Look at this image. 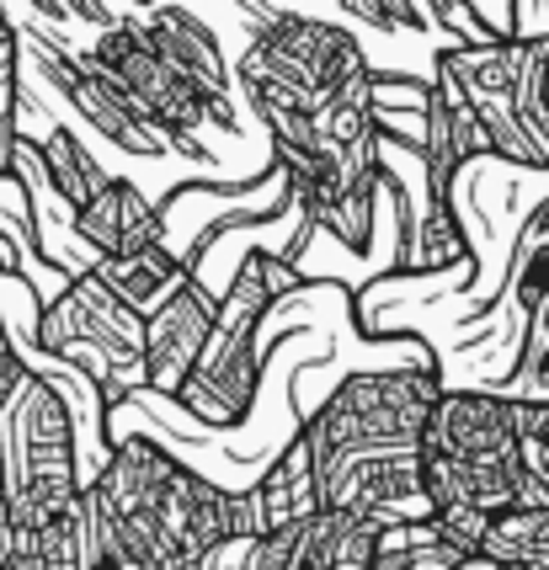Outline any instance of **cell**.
<instances>
[{
    "label": "cell",
    "instance_id": "277c9868",
    "mask_svg": "<svg viewBox=\"0 0 549 570\" xmlns=\"http://www.w3.org/2000/svg\"><path fill=\"white\" fill-rule=\"evenodd\" d=\"M443 400V373L432 368H379L347 373L325 405L304 422L315 459L347 448H422L427 416Z\"/></svg>",
    "mask_w": 549,
    "mask_h": 570
},
{
    "label": "cell",
    "instance_id": "2e32d148",
    "mask_svg": "<svg viewBox=\"0 0 549 570\" xmlns=\"http://www.w3.org/2000/svg\"><path fill=\"white\" fill-rule=\"evenodd\" d=\"M480 554L501 570H549V507L501 512L486 533Z\"/></svg>",
    "mask_w": 549,
    "mask_h": 570
},
{
    "label": "cell",
    "instance_id": "8992f818",
    "mask_svg": "<svg viewBox=\"0 0 549 570\" xmlns=\"http://www.w3.org/2000/svg\"><path fill=\"white\" fill-rule=\"evenodd\" d=\"M321 501L325 512L379 522V528H405V522H432L427 497L422 448H347L321 459Z\"/></svg>",
    "mask_w": 549,
    "mask_h": 570
},
{
    "label": "cell",
    "instance_id": "e0dca14e",
    "mask_svg": "<svg viewBox=\"0 0 549 570\" xmlns=\"http://www.w3.org/2000/svg\"><path fill=\"white\" fill-rule=\"evenodd\" d=\"M464 560L470 554L453 549L438 533V522H405V528H384L374 570H459Z\"/></svg>",
    "mask_w": 549,
    "mask_h": 570
},
{
    "label": "cell",
    "instance_id": "52a82bcc",
    "mask_svg": "<svg viewBox=\"0 0 549 570\" xmlns=\"http://www.w3.org/2000/svg\"><path fill=\"white\" fill-rule=\"evenodd\" d=\"M294 208V176L273 166L262 181L246 187H225V181H187L176 187L171 198L160 203V219H166V250H171L182 267H193L214 235L241 229V224H267L283 219Z\"/></svg>",
    "mask_w": 549,
    "mask_h": 570
},
{
    "label": "cell",
    "instance_id": "7402d4cb",
    "mask_svg": "<svg viewBox=\"0 0 549 570\" xmlns=\"http://www.w3.org/2000/svg\"><path fill=\"white\" fill-rule=\"evenodd\" d=\"M459 570H501V566H491L486 554H470V560H464V566H459Z\"/></svg>",
    "mask_w": 549,
    "mask_h": 570
},
{
    "label": "cell",
    "instance_id": "9c48e42d",
    "mask_svg": "<svg viewBox=\"0 0 549 570\" xmlns=\"http://www.w3.org/2000/svg\"><path fill=\"white\" fill-rule=\"evenodd\" d=\"M214 321H219V298L203 294L198 283H187L160 315H150V347H145V390L150 395L182 400V390L193 384L203 363L208 336H214Z\"/></svg>",
    "mask_w": 549,
    "mask_h": 570
},
{
    "label": "cell",
    "instance_id": "44dd1931",
    "mask_svg": "<svg viewBox=\"0 0 549 570\" xmlns=\"http://www.w3.org/2000/svg\"><path fill=\"white\" fill-rule=\"evenodd\" d=\"M251 554H256V539H229L214 554H203L198 570H251Z\"/></svg>",
    "mask_w": 549,
    "mask_h": 570
},
{
    "label": "cell",
    "instance_id": "4fadbf2b",
    "mask_svg": "<svg viewBox=\"0 0 549 570\" xmlns=\"http://www.w3.org/2000/svg\"><path fill=\"white\" fill-rule=\"evenodd\" d=\"M97 277L124 298L134 315L150 321V315H160V309L193 283V267H182L166 246H150V250H139V256H101Z\"/></svg>",
    "mask_w": 549,
    "mask_h": 570
},
{
    "label": "cell",
    "instance_id": "7c38bea8",
    "mask_svg": "<svg viewBox=\"0 0 549 570\" xmlns=\"http://www.w3.org/2000/svg\"><path fill=\"white\" fill-rule=\"evenodd\" d=\"M256 507H262V528L277 533V528H300V522H315L325 512L321 501V459H315V448L310 438H294V443L283 448V459H277L267 480L256 485ZM262 533V539H267Z\"/></svg>",
    "mask_w": 549,
    "mask_h": 570
},
{
    "label": "cell",
    "instance_id": "3957f363",
    "mask_svg": "<svg viewBox=\"0 0 549 570\" xmlns=\"http://www.w3.org/2000/svg\"><path fill=\"white\" fill-rule=\"evenodd\" d=\"M38 342L76 363L86 379H97L107 405L118 411L145 390V347H150V321L134 315L97 273L70 283V294L43 309Z\"/></svg>",
    "mask_w": 549,
    "mask_h": 570
},
{
    "label": "cell",
    "instance_id": "6da1fadb",
    "mask_svg": "<svg viewBox=\"0 0 549 570\" xmlns=\"http://www.w3.org/2000/svg\"><path fill=\"white\" fill-rule=\"evenodd\" d=\"M304 277L300 267H288L277 250H256L246 262V273L235 277V288L219 304L214 336L203 347V363L193 373V384L182 390V411L208 432H241L262 400V379H267V352H262V325L273 315V304L283 294H294Z\"/></svg>",
    "mask_w": 549,
    "mask_h": 570
},
{
    "label": "cell",
    "instance_id": "ac0fdd59",
    "mask_svg": "<svg viewBox=\"0 0 549 570\" xmlns=\"http://www.w3.org/2000/svg\"><path fill=\"white\" fill-rule=\"evenodd\" d=\"M501 395L507 405H549V298L533 309V321H528V336H523V357H518V368L512 379L491 390Z\"/></svg>",
    "mask_w": 549,
    "mask_h": 570
},
{
    "label": "cell",
    "instance_id": "ffe728a7",
    "mask_svg": "<svg viewBox=\"0 0 549 570\" xmlns=\"http://www.w3.org/2000/svg\"><path fill=\"white\" fill-rule=\"evenodd\" d=\"M32 379L22 363V352H17V342H11V331H6V321H0V416L11 411V400L22 395V384Z\"/></svg>",
    "mask_w": 549,
    "mask_h": 570
},
{
    "label": "cell",
    "instance_id": "ba28073f",
    "mask_svg": "<svg viewBox=\"0 0 549 570\" xmlns=\"http://www.w3.org/2000/svg\"><path fill=\"white\" fill-rule=\"evenodd\" d=\"M422 459H459V464H518V422L512 405L491 390H443L422 432Z\"/></svg>",
    "mask_w": 549,
    "mask_h": 570
},
{
    "label": "cell",
    "instance_id": "9a60e30c",
    "mask_svg": "<svg viewBox=\"0 0 549 570\" xmlns=\"http://www.w3.org/2000/svg\"><path fill=\"white\" fill-rule=\"evenodd\" d=\"M38 539V566L43 570H107V539H101V512L91 497H80L65 518L32 533Z\"/></svg>",
    "mask_w": 549,
    "mask_h": 570
},
{
    "label": "cell",
    "instance_id": "603a6c76",
    "mask_svg": "<svg viewBox=\"0 0 549 570\" xmlns=\"http://www.w3.org/2000/svg\"><path fill=\"white\" fill-rule=\"evenodd\" d=\"M107 570H112V566H107Z\"/></svg>",
    "mask_w": 549,
    "mask_h": 570
},
{
    "label": "cell",
    "instance_id": "30bf717a",
    "mask_svg": "<svg viewBox=\"0 0 549 570\" xmlns=\"http://www.w3.org/2000/svg\"><path fill=\"white\" fill-rule=\"evenodd\" d=\"M545 298H549V198L518 224V235H512V246H507V283H501V298L480 325H491V331H501L512 347H523L528 321H533V309H539Z\"/></svg>",
    "mask_w": 549,
    "mask_h": 570
},
{
    "label": "cell",
    "instance_id": "7a4b0ae2",
    "mask_svg": "<svg viewBox=\"0 0 549 570\" xmlns=\"http://www.w3.org/2000/svg\"><path fill=\"white\" fill-rule=\"evenodd\" d=\"M0 474H6L11 522L22 533L53 528L86 497L76 422L43 379H27L22 395L0 416Z\"/></svg>",
    "mask_w": 549,
    "mask_h": 570
},
{
    "label": "cell",
    "instance_id": "d6986e66",
    "mask_svg": "<svg viewBox=\"0 0 549 570\" xmlns=\"http://www.w3.org/2000/svg\"><path fill=\"white\" fill-rule=\"evenodd\" d=\"M512 422H518V448H523L528 474L549 497V405H512Z\"/></svg>",
    "mask_w": 549,
    "mask_h": 570
},
{
    "label": "cell",
    "instance_id": "8fae6325",
    "mask_svg": "<svg viewBox=\"0 0 549 570\" xmlns=\"http://www.w3.org/2000/svg\"><path fill=\"white\" fill-rule=\"evenodd\" d=\"M76 235L97 256H139L150 246H166V219H160V203L139 181L118 176L91 208L76 214Z\"/></svg>",
    "mask_w": 549,
    "mask_h": 570
},
{
    "label": "cell",
    "instance_id": "5bb4252c",
    "mask_svg": "<svg viewBox=\"0 0 549 570\" xmlns=\"http://www.w3.org/2000/svg\"><path fill=\"white\" fill-rule=\"evenodd\" d=\"M379 539L384 528L347 512H321L304 533V560L300 570H374L379 566Z\"/></svg>",
    "mask_w": 549,
    "mask_h": 570
},
{
    "label": "cell",
    "instance_id": "5b68a950",
    "mask_svg": "<svg viewBox=\"0 0 549 570\" xmlns=\"http://www.w3.org/2000/svg\"><path fill=\"white\" fill-rule=\"evenodd\" d=\"M17 32H22V80L27 86H38V91H49L59 107H70V112H76V124H80V134H86L91 145L118 149V155L134 160V166L182 160L171 139H166V134H155V128L128 107V97L101 70H91V65L76 59V53H65L53 38L32 32V27H17ZM208 181H214V176H208Z\"/></svg>",
    "mask_w": 549,
    "mask_h": 570
}]
</instances>
